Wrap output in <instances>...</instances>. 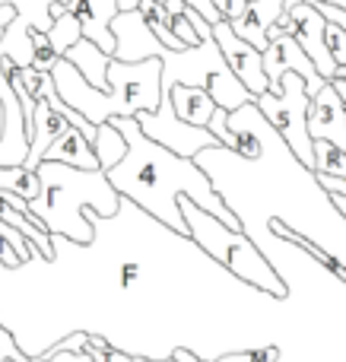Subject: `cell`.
Returning a JSON list of instances; mask_svg holds the SVG:
<instances>
[{
  "instance_id": "cell-26",
  "label": "cell",
  "mask_w": 346,
  "mask_h": 362,
  "mask_svg": "<svg viewBox=\"0 0 346 362\" xmlns=\"http://www.w3.org/2000/svg\"><path fill=\"white\" fill-rule=\"evenodd\" d=\"M137 4H140V0H118V13L121 10H133ZM156 4H165V0H156Z\"/></svg>"
},
{
  "instance_id": "cell-2",
  "label": "cell",
  "mask_w": 346,
  "mask_h": 362,
  "mask_svg": "<svg viewBox=\"0 0 346 362\" xmlns=\"http://www.w3.org/2000/svg\"><path fill=\"white\" fill-rule=\"evenodd\" d=\"M42 191L29 204L32 216L42 219V226L51 235H61L73 245H89L95 238L93 226L83 216V206L93 213L112 219L121 210V197L108 185L102 169H70L61 163H42L38 165Z\"/></svg>"
},
{
  "instance_id": "cell-21",
  "label": "cell",
  "mask_w": 346,
  "mask_h": 362,
  "mask_svg": "<svg viewBox=\"0 0 346 362\" xmlns=\"http://www.w3.org/2000/svg\"><path fill=\"white\" fill-rule=\"evenodd\" d=\"M324 23H328V19H324ZM324 45H328V54L334 57L337 67H346V32L340 25H334V23L324 25Z\"/></svg>"
},
{
  "instance_id": "cell-30",
  "label": "cell",
  "mask_w": 346,
  "mask_h": 362,
  "mask_svg": "<svg viewBox=\"0 0 346 362\" xmlns=\"http://www.w3.org/2000/svg\"><path fill=\"white\" fill-rule=\"evenodd\" d=\"M334 76H340V80L346 83V67H337V74H334Z\"/></svg>"
},
{
  "instance_id": "cell-14",
  "label": "cell",
  "mask_w": 346,
  "mask_h": 362,
  "mask_svg": "<svg viewBox=\"0 0 346 362\" xmlns=\"http://www.w3.org/2000/svg\"><path fill=\"white\" fill-rule=\"evenodd\" d=\"M169 102L175 108V115L191 127H207L210 115L216 112L213 99H210L207 89L201 86H184V83H175L169 89Z\"/></svg>"
},
{
  "instance_id": "cell-5",
  "label": "cell",
  "mask_w": 346,
  "mask_h": 362,
  "mask_svg": "<svg viewBox=\"0 0 346 362\" xmlns=\"http://www.w3.org/2000/svg\"><path fill=\"white\" fill-rule=\"evenodd\" d=\"M309 93H305V80L299 74H283L280 76V93H264L254 99V108L261 112V118L273 127L283 146L305 165L311 169L315 156H311V137L305 118H309Z\"/></svg>"
},
{
  "instance_id": "cell-19",
  "label": "cell",
  "mask_w": 346,
  "mask_h": 362,
  "mask_svg": "<svg viewBox=\"0 0 346 362\" xmlns=\"http://www.w3.org/2000/svg\"><path fill=\"white\" fill-rule=\"evenodd\" d=\"M44 38H48V45L54 48V54L64 57V51L83 38V29H80V23H76L73 13H61V16L51 23V29L44 32Z\"/></svg>"
},
{
  "instance_id": "cell-20",
  "label": "cell",
  "mask_w": 346,
  "mask_h": 362,
  "mask_svg": "<svg viewBox=\"0 0 346 362\" xmlns=\"http://www.w3.org/2000/svg\"><path fill=\"white\" fill-rule=\"evenodd\" d=\"M29 42H32V70H42V74H51V67H54L61 57L54 54V48L48 45V38H44V32H29Z\"/></svg>"
},
{
  "instance_id": "cell-8",
  "label": "cell",
  "mask_w": 346,
  "mask_h": 362,
  "mask_svg": "<svg viewBox=\"0 0 346 362\" xmlns=\"http://www.w3.org/2000/svg\"><path fill=\"white\" fill-rule=\"evenodd\" d=\"M13 6L16 16L13 23L4 29V38H0V51L4 57L13 64V67H29L32 64V42L29 32H48L51 29V6L64 4L67 6L70 0H0V6Z\"/></svg>"
},
{
  "instance_id": "cell-28",
  "label": "cell",
  "mask_w": 346,
  "mask_h": 362,
  "mask_svg": "<svg viewBox=\"0 0 346 362\" xmlns=\"http://www.w3.org/2000/svg\"><path fill=\"white\" fill-rule=\"evenodd\" d=\"M321 4H334V6H340V10H346V0H321Z\"/></svg>"
},
{
  "instance_id": "cell-17",
  "label": "cell",
  "mask_w": 346,
  "mask_h": 362,
  "mask_svg": "<svg viewBox=\"0 0 346 362\" xmlns=\"http://www.w3.org/2000/svg\"><path fill=\"white\" fill-rule=\"evenodd\" d=\"M0 191H10L32 204L42 191V178H38V172L25 169V165H0Z\"/></svg>"
},
{
  "instance_id": "cell-10",
  "label": "cell",
  "mask_w": 346,
  "mask_h": 362,
  "mask_svg": "<svg viewBox=\"0 0 346 362\" xmlns=\"http://www.w3.org/2000/svg\"><path fill=\"white\" fill-rule=\"evenodd\" d=\"M213 42H216V48H220L226 67L235 74V80H239L254 99L264 95L267 93V76H264V57H261V51L251 48L248 42H241L226 19L213 23Z\"/></svg>"
},
{
  "instance_id": "cell-3",
  "label": "cell",
  "mask_w": 346,
  "mask_h": 362,
  "mask_svg": "<svg viewBox=\"0 0 346 362\" xmlns=\"http://www.w3.org/2000/svg\"><path fill=\"white\" fill-rule=\"evenodd\" d=\"M184 16L194 25L197 38L201 42L194 48H181V51H169L162 48L159 61H162V80H159V93L169 95V89L175 83H184V86H201L210 93L216 108H226V112H235V108L254 102V95L235 80V74L226 67L220 48L213 42V25L201 16L197 10L184 6Z\"/></svg>"
},
{
  "instance_id": "cell-1",
  "label": "cell",
  "mask_w": 346,
  "mask_h": 362,
  "mask_svg": "<svg viewBox=\"0 0 346 362\" xmlns=\"http://www.w3.org/2000/svg\"><path fill=\"white\" fill-rule=\"evenodd\" d=\"M112 124L121 131L127 144V153L118 165L105 172L108 185L118 191L121 200H131L133 206H143L150 216H156L169 232L188 235L178 197L194 200L201 210L226 223L229 229H245L241 219L226 206L207 172L194 159H181L169 153L165 146L153 144L133 118H112Z\"/></svg>"
},
{
  "instance_id": "cell-18",
  "label": "cell",
  "mask_w": 346,
  "mask_h": 362,
  "mask_svg": "<svg viewBox=\"0 0 346 362\" xmlns=\"http://www.w3.org/2000/svg\"><path fill=\"white\" fill-rule=\"evenodd\" d=\"M311 172L315 175H330V178H346V153H340L328 140H311Z\"/></svg>"
},
{
  "instance_id": "cell-16",
  "label": "cell",
  "mask_w": 346,
  "mask_h": 362,
  "mask_svg": "<svg viewBox=\"0 0 346 362\" xmlns=\"http://www.w3.org/2000/svg\"><path fill=\"white\" fill-rule=\"evenodd\" d=\"M93 153H95V159H99V169H102V172H108L112 165H118V163H121V156L127 153L124 137H121V131L112 124V121H105V124L95 127Z\"/></svg>"
},
{
  "instance_id": "cell-27",
  "label": "cell",
  "mask_w": 346,
  "mask_h": 362,
  "mask_svg": "<svg viewBox=\"0 0 346 362\" xmlns=\"http://www.w3.org/2000/svg\"><path fill=\"white\" fill-rule=\"evenodd\" d=\"M175 362H203V359L191 356V353H184V350H175Z\"/></svg>"
},
{
  "instance_id": "cell-4",
  "label": "cell",
  "mask_w": 346,
  "mask_h": 362,
  "mask_svg": "<svg viewBox=\"0 0 346 362\" xmlns=\"http://www.w3.org/2000/svg\"><path fill=\"white\" fill-rule=\"evenodd\" d=\"M178 206H181L184 226H188V238H194L213 261L229 267L241 283H251L270 296H286V283L280 280L273 264L267 261L264 251L254 245V238L245 229H229L226 223L210 216L188 197H178Z\"/></svg>"
},
{
  "instance_id": "cell-23",
  "label": "cell",
  "mask_w": 346,
  "mask_h": 362,
  "mask_svg": "<svg viewBox=\"0 0 346 362\" xmlns=\"http://www.w3.org/2000/svg\"><path fill=\"white\" fill-rule=\"evenodd\" d=\"M210 4L220 10V16L226 19V23H235V19L248 10V0H210Z\"/></svg>"
},
{
  "instance_id": "cell-6",
  "label": "cell",
  "mask_w": 346,
  "mask_h": 362,
  "mask_svg": "<svg viewBox=\"0 0 346 362\" xmlns=\"http://www.w3.org/2000/svg\"><path fill=\"white\" fill-rule=\"evenodd\" d=\"M159 80H162V61H108L105 70V115L112 118H133L137 112H156L159 108Z\"/></svg>"
},
{
  "instance_id": "cell-9",
  "label": "cell",
  "mask_w": 346,
  "mask_h": 362,
  "mask_svg": "<svg viewBox=\"0 0 346 362\" xmlns=\"http://www.w3.org/2000/svg\"><path fill=\"white\" fill-rule=\"evenodd\" d=\"M261 57H264L267 93H273V95L280 93V76H283V74H299V76H302L309 99H311V95H315L321 86H328V80H324V76L315 70L311 57L305 54L302 48H299V42H296L292 35H280V38H273V42L267 45L264 51H261Z\"/></svg>"
},
{
  "instance_id": "cell-13",
  "label": "cell",
  "mask_w": 346,
  "mask_h": 362,
  "mask_svg": "<svg viewBox=\"0 0 346 362\" xmlns=\"http://www.w3.org/2000/svg\"><path fill=\"white\" fill-rule=\"evenodd\" d=\"M42 163H61V165H70V169H99V159L93 153V144L83 137L76 127H67L54 144L44 150V159Z\"/></svg>"
},
{
  "instance_id": "cell-24",
  "label": "cell",
  "mask_w": 346,
  "mask_h": 362,
  "mask_svg": "<svg viewBox=\"0 0 346 362\" xmlns=\"http://www.w3.org/2000/svg\"><path fill=\"white\" fill-rule=\"evenodd\" d=\"M13 16H16V10H13V6H0V38H4V29H6V25H10L13 23Z\"/></svg>"
},
{
  "instance_id": "cell-25",
  "label": "cell",
  "mask_w": 346,
  "mask_h": 362,
  "mask_svg": "<svg viewBox=\"0 0 346 362\" xmlns=\"http://www.w3.org/2000/svg\"><path fill=\"white\" fill-rule=\"evenodd\" d=\"M330 206H337V210H340V216H343V223H346V197L334 194V197H330Z\"/></svg>"
},
{
  "instance_id": "cell-22",
  "label": "cell",
  "mask_w": 346,
  "mask_h": 362,
  "mask_svg": "<svg viewBox=\"0 0 346 362\" xmlns=\"http://www.w3.org/2000/svg\"><path fill=\"white\" fill-rule=\"evenodd\" d=\"M6 359H10V362H29V356H25V353L16 346V337H13V334L0 325V362H6Z\"/></svg>"
},
{
  "instance_id": "cell-29",
  "label": "cell",
  "mask_w": 346,
  "mask_h": 362,
  "mask_svg": "<svg viewBox=\"0 0 346 362\" xmlns=\"http://www.w3.org/2000/svg\"><path fill=\"white\" fill-rule=\"evenodd\" d=\"M131 362H175V359H131Z\"/></svg>"
},
{
  "instance_id": "cell-12",
  "label": "cell",
  "mask_w": 346,
  "mask_h": 362,
  "mask_svg": "<svg viewBox=\"0 0 346 362\" xmlns=\"http://www.w3.org/2000/svg\"><path fill=\"white\" fill-rule=\"evenodd\" d=\"M67 118L57 115L48 102H35V124H32V134H29V153H25V169L35 172L44 159V150L67 131Z\"/></svg>"
},
{
  "instance_id": "cell-15",
  "label": "cell",
  "mask_w": 346,
  "mask_h": 362,
  "mask_svg": "<svg viewBox=\"0 0 346 362\" xmlns=\"http://www.w3.org/2000/svg\"><path fill=\"white\" fill-rule=\"evenodd\" d=\"M64 61H67L86 83H93L95 89H105V70H108L112 54H105L99 45H93L89 38H80L76 45H70V48L64 51Z\"/></svg>"
},
{
  "instance_id": "cell-7",
  "label": "cell",
  "mask_w": 346,
  "mask_h": 362,
  "mask_svg": "<svg viewBox=\"0 0 346 362\" xmlns=\"http://www.w3.org/2000/svg\"><path fill=\"white\" fill-rule=\"evenodd\" d=\"M133 121H137L140 131H143L153 144L165 146L169 153H175V156H181V159H194L201 150L220 146V140H216L207 127L184 124V121L175 115V108H172L169 95L159 99L156 112H137L133 115Z\"/></svg>"
},
{
  "instance_id": "cell-11",
  "label": "cell",
  "mask_w": 346,
  "mask_h": 362,
  "mask_svg": "<svg viewBox=\"0 0 346 362\" xmlns=\"http://www.w3.org/2000/svg\"><path fill=\"white\" fill-rule=\"evenodd\" d=\"M311 140H328L340 153H346V105L334 86H321L309 102V118H305Z\"/></svg>"
}]
</instances>
